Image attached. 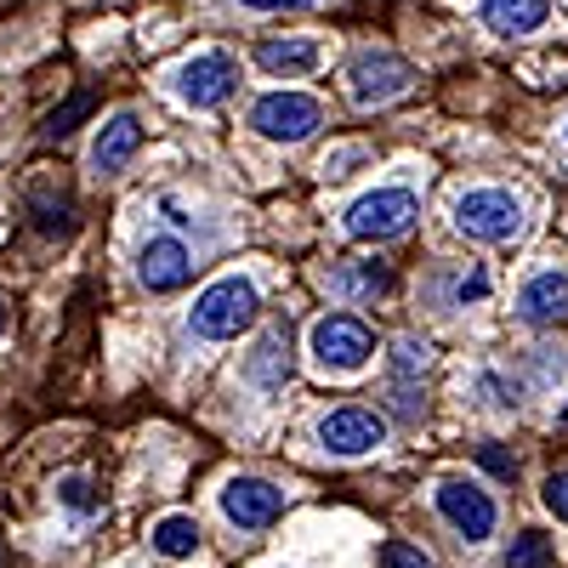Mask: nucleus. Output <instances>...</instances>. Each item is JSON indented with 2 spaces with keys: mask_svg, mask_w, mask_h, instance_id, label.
Masks as SVG:
<instances>
[{
  "mask_svg": "<svg viewBox=\"0 0 568 568\" xmlns=\"http://www.w3.org/2000/svg\"><path fill=\"white\" fill-rule=\"evenodd\" d=\"M0 562H7V551H0Z\"/></svg>",
  "mask_w": 568,
  "mask_h": 568,
  "instance_id": "obj_32",
  "label": "nucleus"
},
{
  "mask_svg": "<svg viewBox=\"0 0 568 568\" xmlns=\"http://www.w3.org/2000/svg\"><path fill=\"white\" fill-rule=\"evenodd\" d=\"M91 109H98V98H91V91H74V98H69L63 109L45 114V125H40V131H45V136H69V131H74V125H80Z\"/></svg>",
  "mask_w": 568,
  "mask_h": 568,
  "instance_id": "obj_19",
  "label": "nucleus"
},
{
  "mask_svg": "<svg viewBox=\"0 0 568 568\" xmlns=\"http://www.w3.org/2000/svg\"><path fill=\"white\" fill-rule=\"evenodd\" d=\"M318 444L329 449V455H369V449H382L387 444V420L375 415V409H358V404H347V409H329L324 420H318Z\"/></svg>",
  "mask_w": 568,
  "mask_h": 568,
  "instance_id": "obj_9",
  "label": "nucleus"
},
{
  "mask_svg": "<svg viewBox=\"0 0 568 568\" xmlns=\"http://www.w3.org/2000/svg\"><path fill=\"white\" fill-rule=\"evenodd\" d=\"M256 318H262V296H256V284L240 278V273L205 284L194 313H187V324H194L200 342H233V336H245Z\"/></svg>",
  "mask_w": 568,
  "mask_h": 568,
  "instance_id": "obj_1",
  "label": "nucleus"
},
{
  "mask_svg": "<svg viewBox=\"0 0 568 568\" xmlns=\"http://www.w3.org/2000/svg\"><path fill=\"white\" fill-rule=\"evenodd\" d=\"M393 409L404 415V420H420V409H426V398L409 387V382H398V375H393Z\"/></svg>",
  "mask_w": 568,
  "mask_h": 568,
  "instance_id": "obj_26",
  "label": "nucleus"
},
{
  "mask_svg": "<svg viewBox=\"0 0 568 568\" xmlns=\"http://www.w3.org/2000/svg\"><path fill=\"white\" fill-rule=\"evenodd\" d=\"M478 460L495 471V478H517V455H511V449H500V444H484V449H478Z\"/></svg>",
  "mask_w": 568,
  "mask_h": 568,
  "instance_id": "obj_27",
  "label": "nucleus"
},
{
  "mask_svg": "<svg viewBox=\"0 0 568 568\" xmlns=\"http://www.w3.org/2000/svg\"><path fill=\"white\" fill-rule=\"evenodd\" d=\"M58 500H63L69 511H98V495H91L85 478H63V484H58Z\"/></svg>",
  "mask_w": 568,
  "mask_h": 568,
  "instance_id": "obj_24",
  "label": "nucleus"
},
{
  "mask_svg": "<svg viewBox=\"0 0 568 568\" xmlns=\"http://www.w3.org/2000/svg\"><path fill=\"white\" fill-rule=\"evenodd\" d=\"M136 149H142V125H136V114H114V120L98 131V142H91V165H98L103 176H114V171L131 165Z\"/></svg>",
  "mask_w": 568,
  "mask_h": 568,
  "instance_id": "obj_14",
  "label": "nucleus"
},
{
  "mask_svg": "<svg viewBox=\"0 0 568 568\" xmlns=\"http://www.w3.org/2000/svg\"><path fill=\"white\" fill-rule=\"evenodd\" d=\"M415 216H420V200L409 194V187H375V194L347 205V233L353 240L387 245V240H404V233L415 227Z\"/></svg>",
  "mask_w": 568,
  "mask_h": 568,
  "instance_id": "obj_3",
  "label": "nucleus"
},
{
  "mask_svg": "<svg viewBox=\"0 0 568 568\" xmlns=\"http://www.w3.org/2000/svg\"><path fill=\"white\" fill-rule=\"evenodd\" d=\"M455 296H460V302H484V296H489V273H484V267H471V273L455 284Z\"/></svg>",
  "mask_w": 568,
  "mask_h": 568,
  "instance_id": "obj_28",
  "label": "nucleus"
},
{
  "mask_svg": "<svg viewBox=\"0 0 568 568\" xmlns=\"http://www.w3.org/2000/svg\"><path fill=\"white\" fill-rule=\"evenodd\" d=\"M478 12L495 34H529L551 18V0H478Z\"/></svg>",
  "mask_w": 568,
  "mask_h": 568,
  "instance_id": "obj_15",
  "label": "nucleus"
},
{
  "mask_svg": "<svg viewBox=\"0 0 568 568\" xmlns=\"http://www.w3.org/2000/svg\"><path fill=\"white\" fill-rule=\"evenodd\" d=\"M562 313H568V273H557V267L535 273L524 291H517V318L524 324H557Z\"/></svg>",
  "mask_w": 568,
  "mask_h": 568,
  "instance_id": "obj_12",
  "label": "nucleus"
},
{
  "mask_svg": "<svg viewBox=\"0 0 568 568\" xmlns=\"http://www.w3.org/2000/svg\"><path fill=\"white\" fill-rule=\"evenodd\" d=\"M0 336H7V307H0Z\"/></svg>",
  "mask_w": 568,
  "mask_h": 568,
  "instance_id": "obj_31",
  "label": "nucleus"
},
{
  "mask_svg": "<svg viewBox=\"0 0 568 568\" xmlns=\"http://www.w3.org/2000/svg\"><path fill=\"white\" fill-rule=\"evenodd\" d=\"M251 125L267 142H307L324 125V109H318V98H307V91H267V98L251 103Z\"/></svg>",
  "mask_w": 568,
  "mask_h": 568,
  "instance_id": "obj_6",
  "label": "nucleus"
},
{
  "mask_svg": "<svg viewBox=\"0 0 568 568\" xmlns=\"http://www.w3.org/2000/svg\"><path fill=\"white\" fill-rule=\"evenodd\" d=\"M318 40H307V34H273V40H262L256 45V63L267 69V74H284V80H296V74H313L318 69Z\"/></svg>",
  "mask_w": 568,
  "mask_h": 568,
  "instance_id": "obj_13",
  "label": "nucleus"
},
{
  "mask_svg": "<svg viewBox=\"0 0 568 568\" xmlns=\"http://www.w3.org/2000/svg\"><path fill=\"white\" fill-rule=\"evenodd\" d=\"M251 12H278V7H313V0H240Z\"/></svg>",
  "mask_w": 568,
  "mask_h": 568,
  "instance_id": "obj_29",
  "label": "nucleus"
},
{
  "mask_svg": "<svg viewBox=\"0 0 568 568\" xmlns=\"http://www.w3.org/2000/svg\"><path fill=\"white\" fill-rule=\"evenodd\" d=\"M455 227L478 245H506L524 233V200L511 187H471L455 200Z\"/></svg>",
  "mask_w": 568,
  "mask_h": 568,
  "instance_id": "obj_2",
  "label": "nucleus"
},
{
  "mask_svg": "<svg viewBox=\"0 0 568 568\" xmlns=\"http://www.w3.org/2000/svg\"><path fill=\"white\" fill-rule=\"evenodd\" d=\"M409 80H415V69H409L398 52H387V45H369V52H358L353 69H347V98H353L358 109H382V103L404 98Z\"/></svg>",
  "mask_w": 568,
  "mask_h": 568,
  "instance_id": "obj_5",
  "label": "nucleus"
},
{
  "mask_svg": "<svg viewBox=\"0 0 568 568\" xmlns=\"http://www.w3.org/2000/svg\"><path fill=\"white\" fill-rule=\"evenodd\" d=\"M233 85H240V69H233L227 52H200V58H187V63L171 74V91H176L182 103H194V109L227 103Z\"/></svg>",
  "mask_w": 568,
  "mask_h": 568,
  "instance_id": "obj_8",
  "label": "nucleus"
},
{
  "mask_svg": "<svg viewBox=\"0 0 568 568\" xmlns=\"http://www.w3.org/2000/svg\"><path fill=\"white\" fill-rule=\"evenodd\" d=\"M426 364H433V347H426V342L404 336V342L393 347V375H398V382H409V375H415V369H426Z\"/></svg>",
  "mask_w": 568,
  "mask_h": 568,
  "instance_id": "obj_20",
  "label": "nucleus"
},
{
  "mask_svg": "<svg viewBox=\"0 0 568 568\" xmlns=\"http://www.w3.org/2000/svg\"><path fill=\"white\" fill-rule=\"evenodd\" d=\"M245 375H251V382H262V387H278L284 375H291V336H284V329H267L262 347L245 364Z\"/></svg>",
  "mask_w": 568,
  "mask_h": 568,
  "instance_id": "obj_16",
  "label": "nucleus"
},
{
  "mask_svg": "<svg viewBox=\"0 0 568 568\" xmlns=\"http://www.w3.org/2000/svg\"><path fill=\"white\" fill-rule=\"evenodd\" d=\"M433 500H438V511H444V524L460 535V540H489L495 535V524H500V511H495V500H489V489H478V484H466V478H444L438 489H433Z\"/></svg>",
  "mask_w": 568,
  "mask_h": 568,
  "instance_id": "obj_7",
  "label": "nucleus"
},
{
  "mask_svg": "<svg viewBox=\"0 0 568 568\" xmlns=\"http://www.w3.org/2000/svg\"><path fill=\"white\" fill-rule=\"evenodd\" d=\"M387 284H393L387 262H364V267H353V273H347V291H353V296H382Z\"/></svg>",
  "mask_w": 568,
  "mask_h": 568,
  "instance_id": "obj_21",
  "label": "nucleus"
},
{
  "mask_svg": "<svg viewBox=\"0 0 568 568\" xmlns=\"http://www.w3.org/2000/svg\"><path fill=\"white\" fill-rule=\"evenodd\" d=\"M557 426H562V433H568V404H562V409H557Z\"/></svg>",
  "mask_w": 568,
  "mask_h": 568,
  "instance_id": "obj_30",
  "label": "nucleus"
},
{
  "mask_svg": "<svg viewBox=\"0 0 568 568\" xmlns=\"http://www.w3.org/2000/svg\"><path fill=\"white\" fill-rule=\"evenodd\" d=\"M136 278L149 284V291H182V284L194 278V251H187L176 233L149 240V245L136 251Z\"/></svg>",
  "mask_w": 568,
  "mask_h": 568,
  "instance_id": "obj_11",
  "label": "nucleus"
},
{
  "mask_svg": "<svg viewBox=\"0 0 568 568\" xmlns=\"http://www.w3.org/2000/svg\"><path fill=\"white\" fill-rule=\"evenodd\" d=\"M382 568H433V557H426L420 546H404V540H387V546H382Z\"/></svg>",
  "mask_w": 568,
  "mask_h": 568,
  "instance_id": "obj_22",
  "label": "nucleus"
},
{
  "mask_svg": "<svg viewBox=\"0 0 568 568\" xmlns=\"http://www.w3.org/2000/svg\"><path fill=\"white\" fill-rule=\"evenodd\" d=\"M34 227L40 233H58V240H63V233H74V211L58 200V205H34Z\"/></svg>",
  "mask_w": 568,
  "mask_h": 568,
  "instance_id": "obj_23",
  "label": "nucleus"
},
{
  "mask_svg": "<svg viewBox=\"0 0 568 568\" xmlns=\"http://www.w3.org/2000/svg\"><path fill=\"white\" fill-rule=\"evenodd\" d=\"M154 551L160 557H171V562H187V557H194L200 551V524H194V517H182V511H171V517H160V524H154Z\"/></svg>",
  "mask_w": 568,
  "mask_h": 568,
  "instance_id": "obj_17",
  "label": "nucleus"
},
{
  "mask_svg": "<svg viewBox=\"0 0 568 568\" xmlns=\"http://www.w3.org/2000/svg\"><path fill=\"white\" fill-rule=\"evenodd\" d=\"M284 511V489H273L267 478H227L222 484V517L240 529H267Z\"/></svg>",
  "mask_w": 568,
  "mask_h": 568,
  "instance_id": "obj_10",
  "label": "nucleus"
},
{
  "mask_svg": "<svg viewBox=\"0 0 568 568\" xmlns=\"http://www.w3.org/2000/svg\"><path fill=\"white\" fill-rule=\"evenodd\" d=\"M557 562V551H551V540L546 535H535V529H524L511 540V551H506V568H551Z\"/></svg>",
  "mask_w": 568,
  "mask_h": 568,
  "instance_id": "obj_18",
  "label": "nucleus"
},
{
  "mask_svg": "<svg viewBox=\"0 0 568 568\" xmlns=\"http://www.w3.org/2000/svg\"><path fill=\"white\" fill-rule=\"evenodd\" d=\"M546 511L557 517V524H568V471H551V478H546Z\"/></svg>",
  "mask_w": 568,
  "mask_h": 568,
  "instance_id": "obj_25",
  "label": "nucleus"
},
{
  "mask_svg": "<svg viewBox=\"0 0 568 568\" xmlns=\"http://www.w3.org/2000/svg\"><path fill=\"white\" fill-rule=\"evenodd\" d=\"M562 136H568V125H562Z\"/></svg>",
  "mask_w": 568,
  "mask_h": 568,
  "instance_id": "obj_33",
  "label": "nucleus"
},
{
  "mask_svg": "<svg viewBox=\"0 0 568 568\" xmlns=\"http://www.w3.org/2000/svg\"><path fill=\"white\" fill-rule=\"evenodd\" d=\"M313 358H318V369H329V375H358V369L375 358L369 324L353 318V313L318 318V324H313Z\"/></svg>",
  "mask_w": 568,
  "mask_h": 568,
  "instance_id": "obj_4",
  "label": "nucleus"
}]
</instances>
